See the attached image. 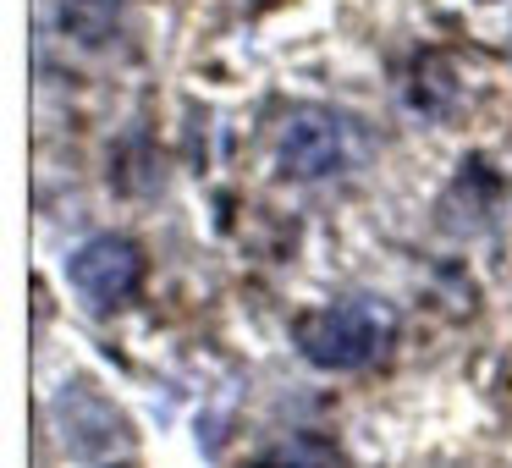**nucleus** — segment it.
I'll list each match as a JSON object with an SVG mask.
<instances>
[{
  "label": "nucleus",
  "instance_id": "1",
  "mask_svg": "<svg viewBox=\"0 0 512 468\" xmlns=\"http://www.w3.org/2000/svg\"><path fill=\"white\" fill-rule=\"evenodd\" d=\"M292 336H298V353L314 369L353 375V369H369L375 358H386L391 336H397V309L386 298H375V292H353L342 303L303 314L292 325Z\"/></svg>",
  "mask_w": 512,
  "mask_h": 468
},
{
  "label": "nucleus",
  "instance_id": "2",
  "mask_svg": "<svg viewBox=\"0 0 512 468\" xmlns=\"http://www.w3.org/2000/svg\"><path fill=\"white\" fill-rule=\"evenodd\" d=\"M353 155H358L353 122L342 111H325V105L292 111L276 133V171L287 182H325L353 166Z\"/></svg>",
  "mask_w": 512,
  "mask_h": 468
},
{
  "label": "nucleus",
  "instance_id": "3",
  "mask_svg": "<svg viewBox=\"0 0 512 468\" xmlns=\"http://www.w3.org/2000/svg\"><path fill=\"white\" fill-rule=\"evenodd\" d=\"M67 281L89 314H116L144 287V248L122 232H94L67 254Z\"/></svg>",
  "mask_w": 512,
  "mask_h": 468
},
{
  "label": "nucleus",
  "instance_id": "4",
  "mask_svg": "<svg viewBox=\"0 0 512 468\" xmlns=\"http://www.w3.org/2000/svg\"><path fill=\"white\" fill-rule=\"evenodd\" d=\"M50 419H56L61 446H67L72 457H83V463H100V457L116 452V446H127V419H122V408H116L105 391H94L83 375H72L67 386L56 391V402H50Z\"/></svg>",
  "mask_w": 512,
  "mask_h": 468
},
{
  "label": "nucleus",
  "instance_id": "5",
  "mask_svg": "<svg viewBox=\"0 0 512 468\" xmlns=\"http://www.w3.org/2000/svg\"><path fill=\"white\" fill-rule=\"evenodd\" d=\"M248 468H342V452L325 435H287V441L265 446Z\"/></svg>",
  "mask_w": 512,
  "mask_h": 468
},
{
  "label": "nucleus",
  "instance_id": "6",
  "mask_svg": "<svg viewBox=\"0 0 512 468\" xmlns=\"http://www.w3.org/2000/svg\"><path fill=\"white\" fill-rule=\"evenodd\" d=\"M122 23V0H61V28L83 45H105Z\"/></svg>",
  "mask_w": 512,
  "mask_h": 468
}]
</instances>
